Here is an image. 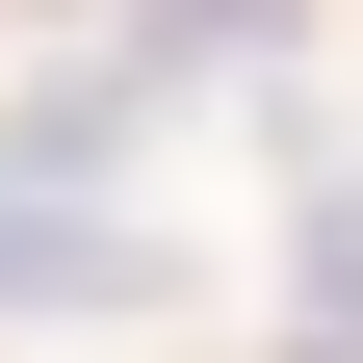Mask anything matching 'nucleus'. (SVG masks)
I'll use <instances>...</instances> for the list:
<instances>
[{"instance_id": "nucleus-1", "label": "nucleus", "mask_w": 363, "mask_h": 363, "mask_svg": "<svg viewBox=\"0 0 363 363\" xmlns=\"http://www.w3.org/2000/svg\"><path fill=\"white\" fill-rule=\"evenodd\" d=\"M234 52H259V0H156L130 52H78V78L0 104V311H156L182 286V208H130V156H156Z\"/></svg>"}, {"instance_id": "nucleus-2", "label": "nucleus", "mask_w": 363, "mask_h": 363, "mask_svg": "<svg viewBox=\"0 0 363 363\" xmlns=\"http://www.w3.org/2000/svg\"><path fill=\"white\" fill-rule=\"evenodd\" d=\"M286 337H311V363H363V182L311 208V259H286Z\"/></svg>"}]
</instances>
